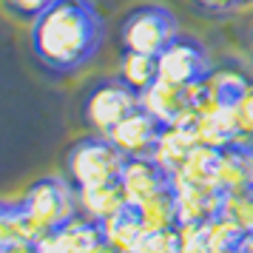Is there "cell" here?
Wrapping results in <instances>:
<instances>
[{"instance_id":"3","label":"cell","mask_w":253,"mask_h":253,"mask_svg":"<svg viewBox=\"0 0 253 253\" xmlns=\"http://www.w3.org/2000/svg\"><path fill=\"white\" fill-rule=\"evenodd\" d=\"M176 17L168 6L162 3H139L128 9L126 17L120 20V46L128 51H142V54H160L176 35Z\"/></svg>"},{"instance_id":"25","label":"cell","mask_w":253,"mask_h":253,"mask_svg":"<svg viewBox=\"0 0 253 253\" xmlns=\"http://www.w3.org/2000/svg\"><path fill=\"white\" fill-rule=\"evenodd\" d=\"M17 239V202H0V251Z\"/></svg>"},{"instance_id":"10","label":"cell","mask_w":253,"mask_h":253,"mask_svg":"<svg viewBox=\"0 0 253 253\" xmlns=\"http://www.w3.org/2000/svg\"><path fill=\"white\" fill-rule=\"evenodd\" d=\"M171 188L176 194V205H179V219L182 222H208L222 211V199L225 194L216 185H199L188 182L182 176H171Z\"/></svg>"},{"instance_id":"19","label":"cell","mask_w":253,"mask_h":253,"mask_svg":"<svg viewBox=\"0 0 253 253\" xmlns=\"http://www.w3.org/2000/svg\"><path fill=\"white\" fill-rule=\"evenodd\" d=\"M117 77L131 85L134 91H145L148 85L160 80V66H157V57L154 54H142V51H128L123 48L120 51V69H117Z\"/></svg>"},{"instance_id":"16","label":"cell","mask_w":253,"mask_h":253,"mask_svg":"<svg viewBox=\"0 0 253 253\" xmlns=\"http://www.w3.org/2000/svg\"><path fill=\"white\" fill-rule=\"evenodd\" d=\"M77 205H80L83 216L94 219V222H105L114 213H120L128 205V199L123 194L120 182H111V185H100V188L77 191Z\"/></svg>"},{"instance_id":"21","label":"cell","mask_w":253,"mask_h":253,"mask_svg":"<svg viewBox=\"0 0 253 253\" xmlns=\"http://www.w3.org/2000/svg\"><path fill=\"white\" fill-rule=\"evenodd\" d=\"M248 233H242L228 216H222L216 213L213 219H208L205 222V242L208 248L213 253H225V251H239L242 242H245Z\"/></svg>"},{"instance_id":"8","label":"cell","mask_w":253,"mask_h":253,"mask_svg":"<svg viewBox=\"0 0 253 253\" xmlns=\"http://www.w3.org/2000/svg\"><path fill=\"white\" fill-rule=\"evenodd\" d=\"M103 239H105L103 222H94V219L77 213L66 225L48 230L46 236L37 242V251L40 253H91Z\"/></svg>"},{"instance_id":"24","label":"cell","mask_w":253,"mask_h":253,"mask_svg":"<svg viewBox=\"0 0 253 253\" xmlns=\"http://www.w3.org/2000/svg\"><path fill=\"white\" fill-rule=\"evenodd\" d=\"M3 3V9L9 14H14L17 20H35V17H40V14L46 12L48 6L54 3V0H0Z\"/></svg>"},{"instance_id":"28","label":"cell","mask_w":253,"mask_h":253,"mask_svg":"<svg viewBox=\"0 0 253 253\" xmlns=\"http://www.w3.org/2000/svg\"><path fill=\"white\" fill-rule=\"evenodd\" d=\"M0 253H40V251H37V245H32V242H12L6 251H0Z\"/></svg>"},{"instance_id":"23","label":"cell","mask_w":253,"mask_h":253,"mask_svg":"<svg viewBox=\"0 0 253 253\" xmlns=\"http://www.w3.org/2000/svg\"><path fill=\"white\" fill-rule=\"evenodd\" d=\"M134 253H182L179 228H173V230H145Z\"/></svg>"},{"instance_id":"2","label":"cell","mask_w":253,"mask_h":253,"mask_svg":"<svg viewBox=\"0 0 253 253\" xmlns=\"http://www.w3.org/2000/svg\"><path fill=\"white\" fill-rule=\"evenodd\" d=\"M123 165H126V154L105 134L97 131L80 137L66 154V176L74 185V191L120 182Z\"/></svg>"},{"instance_id":"5","label":"cell","mask_w":253,"mask_h":253,"mask_svg":"<svg viewBox=\"0 0 253 253\" xmlns=\"http://www.w3.org/2000/svg\"><path fill=\"white\" fill-rule=\"evenodd\" d=\"M157 66H160L162 80L191 88L196 83L208 80V74L213 71V60L208 54V48L202 46V40H196L194 35L176 32L171 37V43L157 54Z\"/></svg>"},{"instance_id":"30","label":"cell","mask_w":253,"mask_h":253,"mask_svg":"<svg viewBox=\"0 0 253 253\" xmlns=\"http://www.w3.org/2000/svg\"><path fill=\"white\" fill-rule=\"evenodd\" d=\"M225 253H242V251H225Z\"/></svg>"},{"instance_id":"1","label":"cell","mask_w":253,"mask_h":253,"mask_svg":"<svg viewBox=\"0 0 253 253\" xmlns=\"http://www.w3.org/2000/svg\"><path fill=\"white\" fill-rule=\"evenodd\" d=\"M103 40L105 20L94 0H54L29 29L32 54L54 77L83 71L97 57Z\"/></svg>"},{"instance_id":"4","label":"cell","mask_w":253,"mask_h":253,"mask_svg":"<svg viewBox=\"0 0 253 253\" xmlns=\"http://www.w3.org/2000/svg\"><path fill=\"white\" fill-rule=\"evenodd\" d=\"M139 108V91L120 80V77H100L88 85L83 100V117L97 134H108L111 128Z\"/></svg>"},{"instance_id":"20","label":"cell","mask_w":253,"mask_h":253,"mask_svg":"<svg viewBox=\"0 0 253 253\" xmlns=\"http://www.w3.org/2000/svg\"><path fill=\"white\" fill-rule=\"evenodd\" d=\"M216 165H219V148L199 142V145L188 154V160H185V165L176 171V176H182L188 182L213 185V179H216Z\"/></svg>"},{"instance_id":"9","label":"cell","mask_w":253,"mask_h":253,"mask_svg":"<svg viewBox=\"0 0 253 253\" xmlns=\"http://www.w3.org/2000/svg\"><path fill=\"white\" fill-rule=\"evenodd\" d=\"M168 185H171V173L154 157H126V165H123V173H120V188L126 194L128 205L137 208L139 202L160 194Z\"/></svg>"},{"instance_id":"18","label":"cell","mask_w":253,"mask_h":253,"mask_svg":"<svg viewBox=\"0 0 253 253\" xmlns=\"http://www.w3.org/2000/svg\"><path fill=\"white\" fill-rule=\"evenodd\" d=\"M142 233H145V228H142L134 205H126L120 213H114L111 219L103 222V236L117 253H134L139 239H142Z\"/></svg>"},{"instance_id":"7","label":"cell","mask_w":253,"mask_h":253,"mask_svg":"<svg viewBox=\"0 0 253 253\" xmlns=\"http://www.w3.org/2000/svg\"><path fill=\"white\" fill-rule=\"evenodd\" d=\"M162 128L165 126L160 120L139 105L128 117H123L105 137L111 139L126 157H151L154 148H157V139H160Z\"/></svg>"},{"instance_id":"14","label":"cell","mask_w":253,"mask_h":253,"mask_svg":"<svg viewBox=\"0 0 253 253\" xmlns=\"http://www.w3.org/2000/svg\"><path fill=\"white\" fill-rule=\"evenodd\" d=\"M251 85H253V71L251 69L245 71L242 66L225 63V66H213V71L208 74L205 91H208V97H211V103L236 108Z\"/></svg>"},{"instance_id":"12","label":"cell","mask_w":253,"mask_h":253,"mask_svg":"<svg viewBox=\"0 0 253 253\" xmlns=\"http://www.w3.org/2000/svg\"><path fill=\"white\" fill-rule=\"evenodd\" d=\"M139 105H142L148 114L157 117L162 126H176V123L194 108V105H191V97H188V88L173 85V83L162 80V77L139 94Z\"/></svg>"},{"instance_id":"31","label":"cell","mask_w":253,"mask_h":253,"mask_svg":"<svg viewBox=\"0 0 253 253\" xmlns=\"http://www.w3.org/2000/svg\"><path fill=\"white\" fill-rule=\"evenodd\" d=\"M251 40H253V23H251Z\"/></svg>"},{"instance_id":"27","label":"cell","mask_w":253,"mask_h":253,"mask_svg":"<svg viewBox=\"0 0 253 253\" xmlns=\"http://www.w3.org/2000/svg\"><path fill=\"white\" fill-rule=\"evenodd\" d=\"M196 3L208 12H230L233 6H242L239 0H196Z\"/></svg>"},{"instance_id":"11","label":"cell","mask_w":253,"mask_h":253,"mask_svg":"<svg viewBox=\"0 0 253 253\" xmlns=\"http://www.w3.org/2000/svg\"><path fill=\"white\" fill-rule=\"evenodd\" d=\"M219 191L225 196L242 194L253 188V148L245 142L219 148V165H216V179H213Z\"/></svg>"},{"instance_id":"6","label":"cell","mask_w":253,"mask_h":253,"mask_svg":"<svg viewBox=\"0 0 253 253\" xmlns=\"http://www.w3.org/2000/svg\"><path fill=\"white\" fill-rule=\"evenodd\" d=\"M23 211L32 219H37L46 230H54L60 225H66L69 219L80 213L77 205V191L69 179H57V176H43L37 179L26 196L20 199Z\"/></svg>"},{"instance_id":"33","label":"cell","mask_w":253,"mask_h":253,"mask_svg":"<svg viewBox=\"0 0 253 253\" xmlns=\"http://www.w3.org/2000/svg\"><path fill=\"white\" fill-rule=\"evenodd\" d=\"M251 71H253V69H251Z\"/></svg>"},{"instance_id":"32","label":"cell","mask_w":253,"mask_h":253,"mask_svg":"<svg viewBox=\"0 0 253 253\" xmlns=\"http://www.w3.org/2000/svg\"><path fill=\"white\" fill-rule=\"evenodd\" d=\"M239 3H253V0H239Z\"/></svg>"},{"instance_id":"26","label":"cell","mask_w":253,"mask_h":253,"mask_svg":"<svg viewBox=\"0 0 253 253\" xmlns=\"http://www.w3.org/2000/svg\"><path fill=\"white\" fill-rule=\"evenodd\" d=\"M236 117H239V126H242V142L253 148V85L236 105Z\"/></svg>"},{"instance_id":"29","label":"cell","mask_w":253,"mask_h":253,"mask_svg":"<svg viewBox=\"0 0 253 253\" xmlns=\"http://www.w3.org/2000/svg\"><path fill=\"white\" fill-rule=\"evenodd\" d=\"M91 253H117V251H114V248H111V245H108V242L103 239V242H100V245H97V248H94Z\"/></svg>"},{"instance_id":"13","label":"cell","mask_w":253,"mask_h":253,"mask_svg":"<svg viewBox=\"0 0 253 253\" xmlns=\"http://www.w3.org/2000/svg\"><path fill=\"white\" fill-rule=\"evenodd\" d=\"M196 137H199V142L213 145V148H228V145L242 142V126H239V117H236V108L216 105V103L205 105L199 111Z\"/></svg>"},{"instance_id":"22","label":"cell","mask_w":253,"mask_h":253,"mask_svg":"<svg viewBox=\"0 0 253 253\" xmlns=\"http://www.w3.org/2000/svg\"><path fill=\"white\" fill-rule=\"evenodd\" d=\"M222 216H228L242 233H253V188L242 191V194H230L222 199Z\"/></svg>"},{"instance_id":"15","label":"cell","mask_w":253,"mask_h":253,"mask_svg":"<svg viewBox=\"0 0 253 253\" xmlns=\"http://www.w3.org/2000/svg\"><path fill=\"white\" fill-rule=\"evenodd\" d=\"M199 145V137H196V131H191V128H182V126H165L162 128L160 139H157V148H154V160L160 162L165 171L176 173L179 168L185 165V160H188V154Z\"/></svg>"},{"instance_id":"17","label":"cell","mask_w":253,"mask_h":253,"mask_svg":"<svg viewBox=\"0 0 253 253\" xmlns=\"http://www.w3.org/2000/svg\"><path fill=\"white\" fill-rule=\"evenodd\" d=\"M137 213H139V222L145 230H173L182 225L179 219V205H176V194L173 188H162L160 194L148 196L145 202L137 205Z\"/></svg>"}]
</instances>
